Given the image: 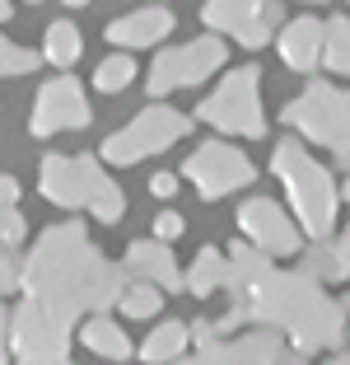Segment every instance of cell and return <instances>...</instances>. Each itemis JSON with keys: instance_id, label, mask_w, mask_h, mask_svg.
Listing matches in <instances>:
<instances>
[{"instance_id": "obj_8", "label": "cell", "mask_w": 350, "mask_h": 365, "mask_svg": "<svg viewBox=\"0 0 350 365\" xmlns=\"http://www.w3.org/2000/svg\"><path fill=\"white\" fill-rule=\"evenodd\" d=\"M201 19L215 33H233L243 47H262L276 29V10L271 0H206Z\"/></svg>"}, {"instance_id": "obj_2", "label": "cell", "mask_w": 350, "mask_h": 365, "mask_svg": "<svg viewBox=\"0 0 350 365\" xmlns=\"http://www.w3.org/2000/svg\"><path fill=\"white\" fill-rule=\"evenodd\" d=\"M276 173L285 178V187H290V202H295V215H299V225L308 230V235H327L332 230V182H327V173L318 169V164L308 160L299 145H280L276 150Z\"/></svg>"}, {"instance_id": "obj_26", "label": "cell", "mask_w": 350, "mask_h": 365, "mask_svg": "<svg viewBox=\"0 0 350 365\" xmlns=\"http://www.w3.org/2000/svg\"><path fill=\"white\" fill-rule=\"evenodd\" d=\"M0 19H10V0H0Z\"/></svg>"}, {"instance_id": "obj_27", "label": "cell", "mask_w": 350, "mask_h": 365, "mask_svg": "<svg viewBox=\"0 0 350 365\" xmlns=\"http://www.w3.org/2000/svg\"><path fill=\"white\" fill-rule=\"evenodd\" d=\"M65 5H89V0H65Z\"/></svg>"}, {"instance_id": "obj_15", "label": "cell", "mask_w": 350, "mask_h": 365, "mask_svg": "<svg viewBox=\"0 0 350 365\" xmlns=\"http://www.w3.org/2000/svg\"><path fill=\"white\" fill-rule=\"evenodd\" d=\"M80 337H85V346L94 356H107V361H127V356L136 351V346L127 342V333H122L112 319H89L85 328H80Z\"/></svg>"}, {"instance_id": "obj_22", "label": "cell", "mask_w": 350, "mask_h": 365, "mask_svg": "<svg viewBox=\"0 0 350 365\" xmlns=\"http://www.w3.org/2000/svg\"><path fill=\"white\" fill-rule=\"evenodd\" d=\"M182 235H187V220H182L178 211H164L159 220H154V239H159V244H178Z\"/></svg>"}, {"instance_id": "obj_16", "label": "cell", "mask_w": 350, "mask_h": 365, "mask_svg": "<svg viewBox=\"0 0 350 365\" xmlns=\"http://www.w3.org/2000/svg\"><path fill=\"white\" fill-rule=\"evenodd\" d=\"M187 337H191L187 323H159V328H154V337L140 346V361H145V365H169V361H178V356L187 351Z\"/></svg>"}, {"instance_id": "obj_10", "label": "cell", "mask_w": 350, "mask_h": 365, "mask_svg": "<svg viewBox=\"0 0 350 365\" xmlns=\"http://www.w3.org/2000/svg\"><path fill=\"white\" fill-rule=\"evenodd\" d=\"M89 122V103L85 89L75 85L70 76L52 80V85L38 89V108H33V136H52L61 127H85Z\"/></svg>"}, {"instance_id": "obj_14", "label": "cell", "mask_w": 350, "mask_h": 365, "mask_svg": "<svg viewBox=\"0 0 350 365\" xmlns=\"http://www.w3.org/2000/svg\"><path fill=\"white\" fill-rule=\"evenodd\" d=\"M182 286H187L191 295H215L220 286H229V253H220V248H201L196 262H191V272L182 277Z\"/></svg>"}, {"instance_id": "obj_18", "label": "cell", "mask_w": 350, "mask_h": 365, "mask_svg": "<svg viewBox=\"0 0 350 365\" xmlns=\"http://www.w3.org/2000/svg\"><path fill=\"white\" fill-rule=\"evenodd\" d=\"M322 61L336 76H350V19H336L322 29Z\"/></svg>"}, {"instance_id": "obj_13", "label": "cell", "mask_w": 350, "mask_h": 365, "mask_svg": "<svg viewBox=\"0 0 350 365\" xmlns=\"http://www.w3.org/2000/svg\"><path fill=\"white\" fill-rule=\"evenodd\" d=\"M280 56L295 71H313L322 61V24L318 19H295L280 29Z\"/></svg>"}, {"instance_id": "obj_17", "label": "cell", "mask_w": 350, "mask_h": 365, "mask_svg": "<svg viewBox=\"0 0 350 365\" xmlns=\"http://www.w3.org/2000/svg\"><path fill=\"white\" fill-rule=\"evenodd\" d=\"M80 52H85V43H80V29H75L70 19H56L52 29H47L43 56H47L52 66H61V71H70V66L80 61Z\"/></svg>"}, {"instance_id": "obj_5", "label": "cell", "mask_w": 350, "mask_h": 365, "mask_svg": "<svg viewBox=\"0 0 350 365\" xmlns=\"http://www.w3.org/2000/svg\"><path fill=\"white\" fill-rule=\"evenodd\" d=\"M290 122L350 160V94H332V89L313 85L299 103H285V127Z\"/></svg>"}, {"instance_id": "obj_1", "label": "cell", "mask_w": 350, "mask_h": 365, "mask_svg": "<svg viewBox=\"0 0 350 365\" xmlns=\"http://www.w3.org/2000/svg\"><path fill=\"white\" fill-rule=\"evenodd\" d=\"M43 192H47V202H56V206H89L107 225L122 220V211H127L122 187L98 169L94 155H75V160L52 155V160L43 164Z\"/></svg>"}, {"instance_id": "obj_6", "label": "cell", "mask_w": 350, "mask_h": 365, "mask_svg": "<svg viewBox=\"0 0 350 365\" xmlns=\"http://www.w3.org/2000/svg\"><path fill=\"white\" fill-rule=\"evenodd\" d=\"M182 178L196 182V192H201L206 202H215V197H224V192H233V187L253 182V160H248L238 145L206 140L201 150H196L187 164H182Z\"/></svg>"}, {"instance_id": "obj_9", "label": "cell", "mask_w": 350, "mask_h": 365, "mask_svg": "<svg viewBox=\"0 0 350 365\" xmlns=\"http://www.w3.org/2000/svg\"><path fill=\"white\" fill-rule=\"evenodd\" d=\"M238 230H243L262 253H271V258H285V253L299 248V235H295V225H290V215L280 211L276 202H266V197H253V202L238 206Z\"/></svg>"}, {"instance_id": "obj_28", "label": "cell", "mask_w": 350, "mask_h": 365, "mask_svg": "<svg viewBox=\"0 0 350 365\" xmlns=\"http://www.w3.org/2000/svg\"><path fill=\"white\" fill-rule=\"evenodd\" d=\"M0 365H10V361H5V351H0Z\"/></svg>"}, {"instance_id": "obj_11", "label": "cell", "mask_w": 350, "mask_h": 365, "mask_svg": "<svg viewBox=\"0 0 350 365\" xmlns=\"http://www.w3.org/2000/svg\"><path fill=\"white\" fill-rule=\"evenodd\" d=\"M173 29V14L164 10V5H145V10L127 14V19H117L112 29H107V43L117 47H149V43H164Z\"/></svg>"}, {"instance_id": "obj_23", "label": "cell", "mask_w": 350, "mask_h": 365, "mask_svg": "<svg viewBox=\"0 0 350 365\" xmlns=\"http://www.w3.org/2000/svg\"><path fill=\"white\" fill-rule=\"evenodd\" d=\"M23 239V220H19V211H0V244H19Z\"/></svg>"}, {"instance_id": "obj_19", "label": "cell", "mask_w": 350, "mask_h": 365, "mask_svg": "<svg viewBox=\"0 0 350 365\" xmlns=\"http://www.w3.org/2000/svg\"><path fill=\"white\" fill-rule=\"evenodd\" d=\"M117 304H122V314H127V319H154V314H159V304H164V295H159V286L140 281V286H127V290H122V295H117Z\"/></svg>"}, {"instance_id": "obj_29", "label": "cell", "mask_w": 350, "mask_h": 365, "mask_svg": "<svg viewBox=\"0 0 350 365\" xmlns=\"http://www.w3.org/2000/svg\"><path fill=\"white\" fill-rule=\"evenodd\" d=\"M346 197H350V187H346Z\"/></svg>"}, {"instance_id": "obj_24", "label": "cell", "mask_w": 350, "mask_h": 365, "mask_svg": "<svg viewBox=\"0 0 350 365\" xmlns=\"http://www.w3.org/2000/svg\"><path fill=\"white\" fill-rule=\"evenodd\" d=\"M149 192H154V197H164V202H169V197L178 192V173H154V178H149Z\"/></svg>"}, {"instance_id": "obj_12", "label": "cell", "mask_w": 350, "mask_h": 365, "mask_svg": "<svg viewBox=\"0 0 350 365\" xmlns=\"http://www.w3.org/2000/svg\"><path fill=\"white\" fill-rule=\"evenodd\" d=\"M127 272L140 277V281H149V286H159V290H178L182 286L178 267H173V258H169V244H159V239L131 244L127 248Z\"/></svg>"}, {"instance_id": "obj_25", "label": "cell", "mask_w": 350, "mask_h": 365, "mask_svg": "<svg viewBox=\"0 0 350 365\" xmlns=\"http://www.w3.org/2000/svg\"><path fill=\"white\" fill-rule=\"evenodd\" d=\"M14 202H19V182H14L10 173H0V211H10Z\"/></svg>"}, {"instance_id": "obj_7", "label": "cell", "mask_w": 350, "mask_h": 365, "mask_svg": "<svg viewBox=\"0 0 350 365\" xmlns=\"http://www.w3.org/2000/svg\"><path fill=\"white\" fill-rule=\"evenodd\" d=\"M220 61H224V43H220V38H201V43L169 47V52H159V61L149 66V94L164 98L169 89H178V85H201Z\"/></svg>"}, {"instance_id": "obj_20", "label": "cell", "mask_w": 350, "mask_h": 365, "mask_svg": "<svg viewBox=\"0 0 350 365\" xmlns=\"http://www.w3.org/2000/svg\"><path fill=\"white\" fill-rule=\"evenodd\" d=\"M131 80H136V61H131L127 52H117V56H107V61H98V71H94V89H103V94L127 89Z\"/></svg>"}, {"instance_id": "obj_21", "label": "cell", "mask_w": 350, "mask_h": 365, "mask_svg": "<svg viewBox=\"0 0 350 365\" xmlns=\"http://www.w3.org/2000/svg\"><path fill=\"white\" fill-rule=\"evenodd\" d=\"M33 66H38V52H23L10 38H0V76H28Z\"/></svg>"}, {"instance_id": "obj_4", "label": "cell", "mask_w": 350, "mask_h": 365, "mask_svg": "<svg viewBox=\"0 0 350 365\" xmlns=\"http://www.w3.org/2000/svg\"><path fill=\"white\" fill-rule=\"evenodd\" d=\"M187 131H191V118L169 113V108H145L136 122H127L117 136H107L98 155H103L107 164H131V160H145V155L169 150L173 140L187 136Z\"/></svg>"}, {"instance_id": "obj_3", "label": "cell", "mask_w": 350, "mask_h": 365, "mask_svg": "<svg viewBox=\"0 0 350 365\" xmlns=\"http://www.w3.org/2000/svg\"><path fill=\"white\" fill-rule=\"evenodd\" d=\"M257 80L262 71L248 66V71H233L201 108H196V118L211 122L220 131H233V136H262L266 122H262V98H257Z\"/></svg>"}]
</instances>
